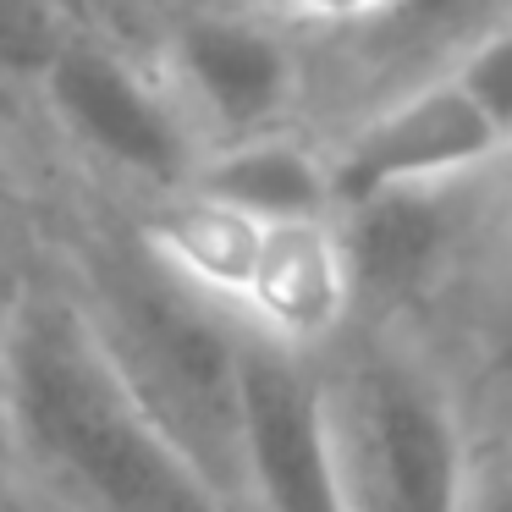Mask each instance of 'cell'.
<instances>
[{"instance_id":"obj_1","label":"cell","mask_w":512,"mask_h":512,"mask_svg":"<svg viewBox=\"0 0 512 512\" xmlns=\"http://www.w3.org/2000/svg\"><path fill=\"white\" fill-rule=\"evenodd\" d=\"M0 435L78 512H232L127 380L78 292H28L0 380Z\"/></svg>"},{"instance_id":"obj_2","label":"cell","mask_w":512,"mask_h":512,"mask_svg":"<svg viewBox=\"0 0 512 512\" xmlns=\"http://www.w3.org/2000/svg\"><path fill=\"white\" fill-rule=\"evenodd\" d=\"M78 303L171 435L221 490L237 479V347L243 325L177 276L144 232L100 237L83 254Z\"/></svg>"},{"instance_id":"obj_3","label":"cell","mask_w":512,"mask_h":512,"mask_svg":"<svg viewBox=\"0 0 512 512\" xmlns=\"http://www.w3.org/2000/svg\"><path fill=\"white\" fill-rule=\"evenodd\" d=\"M353 512H468L474 463L452 397L397 347H358L325 375Z\"/></svg>"},{"instance_id":"obj_4","label":"cell","mask_w":512,"mask_h":512,"mask_svg":"<svg viewBox=\"0 0 512 512\" xmlns=\"http://www.w3.org/2000/svg\"><path fill=\"white\" fill-rule=\"evenodd\" d=\"M34 111L105 177L155 199L182 193L204 160V138L166 89L160 67L127 39L78 23L34 89Z\"/></svg>"},{"instance_id":"obj_5","label":"cell","mask_w":512,"mask_h":512,"mask_svg":"<svg viewBox=\"0 0 512 512\" xmlns=\"http://www.w3.org/2000/svg\"><path fill=\"white\" fill-rule=\"evenodd\" d=\"M149 50L204 149L298 127L309 100L303 34L254 0H182Z\"/></svg>"},{"instance_id":"obj_6","label":"cell","mask_w":512,"mask_h":512,"mask_svg":"<svg viewBox=\"0 0 512 512\" xmlns=\"http://www.w3.org/2000/svg\"><path fill=\"white\" fill-rule=\"evenodd\" d=\"M512 160V155H507ZM507 160L474 177L391 188L336 210L358 309H419L457 276L485 226H507Z\"/></svg>"},{"instance_id":"obj_7","label":"cell","mask_w":512,"mask_h":512,"mask_svg":"<svg viewBox=\"0 0 512 512\" xmlns=\"http://www.w3.org/2000/svg\"><path fill=\"white\" fill-rule=\"evenodd\" d=\"M325 149H331L336 210H342L391 188H424V182L490 171L512 155V138L474 100V89L446 67L353 105Z\"/></svg>"},{"instance_id":"obj_8","label":"cell","mask_w":512,"mask_h":512,"mask_svg":"<svg viewBox=\"0 0 512 512\" xmlns=\"http://www.w3.org/2000/svg\"><path fill=\"white\" fill-rule=\"evenodd\" d=\"M237 479L259 512H353L325 369L254 331L237 347Z\"/></svg>"},{"instance_id":"obj_9","label":"cell","mask_w":512,"mask_h":512,"mask_svg":"<svg viewBox=\"0 0 512 512\" xmlns=\"http://www.w3.org/2000/svg\"><path fill=\"white\" fill-rule=\"evenodd\" d=\"M353 270L336 221L259 226L248 276L232 298V320L265 342L320 353L353 320Z\"/></svg>"},{"instance_id":"obj_10","label":"cell","mask_w":512,"mask_h":512,"mask_svg":"<svg viewBox=\"0 0 512 512\" xmlns=\"http://www.w3.org/2000/svg\"><path fill=\"white\" fill-rule=\"evenodd\" d=\"M193 193L248 215V221H336V177L331 149L314 144L298 127L259 138H232V144L204 149L199 171L188 182Z\"/></svg>"},{"instance_id":"obj_11","label":"cell","mask_w":512,"mask_h":512,"mask_svg":"<svg viewBox=\"0 0 512 512\" xmlns=\"http://www.w3.org/2000/svg\"><path fill=\"white\" fill-rule=\"evenodd\" d=\"M78 23L83 12H72L67 0H0V83L28 89L34 100L45 67Z\"/></svg>"},{"instance_id":"obj_12","label":"cell","mask_w":512,"mask_h":512,"mask_svg":"<svg viewBox=\"0 0 512 512\" xmlns=\"http://www.w3.org/2000/svg\"><path fill=\"white\" fill-rule=\"evenodd\" d=\"M265 12H276L298 34H325V39H353L364 28L386 23L391 12H402L408 0H254Z\"/></svg>"},{"instance_id":"obj_13","label":"cell","mask_w":512,"mask_h":512,"mask_svg":"<svg viewBox=\"0 0 512 512\" xmlns=\"http://www.w3.org/2000/svg\"><path fill=\"white\" fill-rule=\"evenodd\" d=\"M452 72L474 89V100L485 105V111L501 122V133L512 138V12L501 17Z\"/></svg>"},{"instance_id":"obj_14","label":"cell","mask_w":512,"mask_h":512,"mask_svg":"<svg viewBox=\"0 0 512 512\" xmlns=\"http://www.w3.org/2000/svg\"><path fill=\"white\" fill-rule=\"evenodd\" d=\"M28 292H34V281L0 254V380H6V353H12V331H17V314H23Z\"/></svg>"},{"instance_id":"obj_15","label":"cell","mask_w":512,"mask_h":512,"mask_svg":"<svg viewBox=\"0 0 512 512\" xmlns=\"http://www.w3.org/2000/svg\"><path fill=\"white\" fill-rule=\"evenodd\" d=\"M501 309L512 325V160H507V243H501Z\"/></svg>"},{"instance_id":"obj_16","label":"cell","mask_w":512,"mask_h":512,"mask_svg":"<svg viewBox=\"0 0 512 512\" xmlns=\"http://www.w3.org/2000/svg\"><path fill=\"white\" fill-rule=\"evenodd\" d=\"M0 512H39V507H28V501L17 496L12 485H0Z\"/></svg>"},{"instance_id":"obj_17","label":"cell","mask_w":512,"mask_h":512,"mask_svg":"<svg viewBox=\"0 0 512 512\" xmlns=\"http://www.w3.org/2000/svg\"><path fill=\"white\" fill-rule=\"evenodd\" d=\"M468 512H512V496H490V501L474 496V507H468Z\"/></svg>"}]
</instances>
